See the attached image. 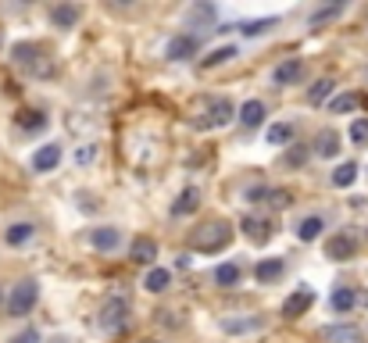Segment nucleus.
<instances>
[{
	"instance_id": "obj_8",
	"label": "nucleus",
	"mask_w": 368,
	"mask_h": 343,
	"mask_svg": "<svg viewBox=\"0 0 368 343\" xmlns=\"http://www.w3.org/2000/svg\"><path fill=\"white\" fill-rule=\"evenodd\" d=\"M325 254L332 261H351L358 254V236L354 233H336L329 243H325Z\"/></svg>"
},
{
	"instance_id": "obj_23",
	"label": "nucleus",
	"mask_w": 368,
	"mask_h": 343,
	"mask_svg": "<svg viewBox=\"0 0 368 343\" xmlns=\"http://www.w3.org/2000/svg\"><path fill=\"white\" fill-rule=\"evenodd\" d=\"M336 150H340V133H336V129H322L315 136V154H318V158H332Z\"/></svg>"
},
{
	"instance_id": "obj_40",
	"label": "nucleus",
	"mask_w": 368,
	"mask_h": 343,
	"mask_svg": "<svg viewBox=\"0 0 368 343\" xmlns=\"http://www.w3.org/2000/svg\"><path fill=\"white\" fill-rule=\"evenodd\" d=\"M89 158H94V147H86V150H79V154H75V165H79V161H82V165H86V161H89Z\"/></svg>"
},
{
	"instance_id": "obj_35",
	"label": "nucleus",
	"mask_w": 368,
	"mask_h": 343,
	"mask_svg": "<svg viewBox=\"0 0 368 343\" xmlns=\"http://www.w3.org/2000/svg\"><path fill=\"white\" fill-rule=\"evenodd\" d=\"M351 140L358 147H368V118H354L351 122Z\"/></svg>"
},
{
	"instance_id": "obj_31",
	"label": "nucleus",
	"mask_w": 368,
	"mask_h": 343,
	"mask_svg": "<svg viewBox=\"0 0 368 343\" xmlns=\"http://www.w3.org/2000/svg\"><path fill=\"white\" fill-rule=\"evenodd\" d=\"M33 233H36V229L29 226V222H15V226L4 233V240H8L11 247H22V243H29V240H33Z\"/></svg>"
},
{
	"instance_id": "obj_14",
	"label": "nucleus",
	"mask_w": 368,
	"mask_h": 343,
	"mask_svg": "<svg viewBox=\"0 0 368 343\" xmlns=\"http://www.w3.org/2000/svg\"><path fill=\"white\" fill-rule=\"evenodd\" d=\"M322 340H325V343H365L361 329H358V326H344V322L325 326V329H322Z\"/></svg>"
},
{
	"instance_id": "obj_33",
	"label": "nucleus",
	"mask_w": 368,
	"mask_h": 343,
	"mask_svg": "<svg viewBox=\"0 0 368 343\" xmlns=\"http://www.w3.org/2000/svg\"><path fill=\"white\" fill-rule=\"evenodd\" d=\"M354 179H358V165L354 161H344L340 168L332 172V186H340V190L344 186H354Z\"/></svg>"
},
{
	"instance_id": "obj_13",
	"label": "nucleus",
	"mask_w": 368,
	"mask_h": 343,
	"mask_svg": "<svg viewBox=\"0 0 368 343\" xmlns=\"http://www.w3.org/2000/svg\"><path fill=\"white\" fill-rule=\"evenodd\" d=\"M219 326H222V333H226V336H243V333L261 329L265 322H261L258 315H229V319H222Z\"/></svg>"
},
{
	"instance_id": "obj_6",
	"label": "nucleus",
	"mask_w": 368,
	"mask_h": 343,
	"mask_svg": "<svg viewBox=\"0 0 368 343\" xmlns=\"http://www.w3.org/2000/svg\"><path fill=\"white\" fill-rule=\"evenodd\" d=\"M200 50V36H190V33H182V36H172L168 47H165V57L168 61H193Z\"/></svg>"
},
{
	"instance_id": "obj_36",
	"label": "nucleus",
	"mask_w": 368,
	"mask_h": 343,
	"mask_svg": "<svg viewBox=\"0 0 368 343\" xmlns=\"http://www.w3.org/2000/svg\"><path fill=\"white\" fill-rule=\"evenodd\" d=\"M154 322H158V326H168V329H179V326H182L179 311H165V307H161V311H154Z\"/></svg>"
},
{
	"instance_id": "obj_30",
	"label": "nucleus",
	"mask_w": 368,
	"mask_h": 343,
	"mask_svg": "<svg viewBox=\"0 0 368 343\" xmlns=\"http://www.w3.org/2000/svg\"><path fill=\"white\" fill-rule=\"evenodd\" d=\"M358 104H361L358 93H340V97L329 101V111L332 115H351V111H358Z\"/></svg>"
},
{
	"instance_id": "obj_27",
	"label": "nucleus",
	"mask_w": 368,
	"mask_h": 343,
	"mask_svg": "<svg viewBox=\"0 0 368 343\" xmlns=\"http://www.w3.org/2000/svg\"><path fill=\"white\" fill-rule=\"evenodd\" d=\"M272 25H279V18H275V15H268V18H254V22H243V25H240V33L251 40V36H265Z\"/></svg>"
},
{
	"instance_id": "obj_4",
	"label": "nucleus",
	"mask_w": 368,
	"mask_h": 343,
	"mask_svg": "<svg viewBox=\"0 0 368 343\" xmlns=\"http://www.w3.org/2000/svg\"><path fill=\"white\" fill-rule=\"evenodd\" d=\"M233 118H236V104L229 97H214V101H207V115L197 118L193 126L197 129H222V126H229Z\"/></svg>"
},
{
	"instance_id": "obj_10",
	"label": "nucleus",
	"mask_w": 368,
	"mask_h": 343,
	"mask_svg": "<svg viewBox=\"0 0 368 343\" xmlns=\"http://www.w3.org/2000/svg\"><path fill=\"white\" fill-rule=\"evenodd\" d=\"M247 200H254V204H272V207H290V204H293V194H290V190H272V186H258V190L247 194Z\"/></svg>"
},
{
	"instance_id": "obj_34",
	"label": "nucleus",
	"mask_w": 368,
	"mask_h": 343,
	"mask_svg": "<svg viewBox=\"0 0 368 343\" xmlns=\"http://www.w3.org/2000/svg\"><path fill=\"white\" fill-rule=\"evenodd\" d=\"M332 89H336V82H332L329 75H325V79H318V82H315V86L308 89V104H322V101L329 97Z\"/></svg>"
},
{
	"instance_id": "obj_41",
	"label": "nucleus",
	"mask_w": 368,
	"mask_h": 343,
	"mask_svg": "<svg viewBox=\"0 0 368 343\" xmlns=\"http://www.w3.org/2000/svg\"><path fill=\"white\" fill-rule=\"evenodd\" d=\"M358 304H361V307L368 311V293H361V297H358Z\"/></svg>"
},
{
	"instance_id": "obj_28",
	"label": "nucleus",
	"mask_w": 368,
	"mask_h": 343,
	"mask_svg": "<svg viewBox=\"0 0 368 343\" xmlns=\"http://www.w3.org/2000/svg\"><path fill=\"white\" fill-rule=\"evenodd\" d=\"M18 129H25V133H40L43 126H47V115L43 111H18Z\"/></svg>"
},
{
	"instance_id": "obj_37",
	"label": "nucleus",
	"mask_w": 368,
	"mask_h": 343,
	"mask_svg": "<svg viewBox=\"0 0 368 343\" xmlns=\"http://www.w3.org/2000/svg\"><path fill=\"white\" fill-rule=\"evenodd\" d=\"M304 161H308V147H290V150H286V165H290V168H297V165H304Z\"/></svg>"
},
{
	"instance_id": "obj_2",
	"label": "nucleus",
	"mask_w": 368,
	"mask_h": 343,
	"mask_svg": "<svg viewBox=\"0 0 368 343\" xmlns=\"http://www.w3.org/2000/svg\"><path fill=\"white\" fill-rule=\"evenodd\" d=\"M190 243H193V251H200V254H219L222 247H229V243H233V226H229V222H222V218L200 222V226L193 229Z\"/></svg>"
},
{
	"instance_id": "obj_25",
	"label": "nucleus",
	"mask_w": 368,
	"mask_h": 343,
	"mask_svg": "<svg viewBox=\"0 0 368 343\" xmlns=\"http://www.w3.org/2000/svg\"><path fill=\"white\" fill-rule=\"evenodd\" d=\"M143 286H147L150 293H165V290L172 286V272H168V268H150L147 279H143Z\"/></svg>"
},
{
	"instance_id": "obj_42",
	"label": "nucleus",
	"mask_w": 368,
	"mask_h": 343,
	"mask_svg": "<svg viewBox=\"0 0 368 343\" xmlns=\"http://www.w3.org/2000/svg\"><path fill=\"white\" fill-rule=\"evenodd\" d=\"M143 343H154V340H143Z\"/></svg>"
},
{
	"instance_id": "obj_21",
	"label": "nucleus",
	"mask_w": 368,
	"mask_h": 343,
	"mask_svg": "<svg viewBox=\"0 0 368 343\" xmlns=\"http://www.w3.org/2000/svg\"><path fill=\"white\" fill-rule=\"evenodd\" d=\"M283 258H265V261H258L254 265V279H258V283H275V279H279L283 275Z\"/></svg>"
},
{
	"instance_id": "obj_7",
	"label": "nucleus",
	"mask_w": 368,
	"mask_h": 343,
	"mask_svg": "<svg viewBox=\"0 0 368 343\" xmlns=\"http://www.w3.org/2000/svg\"><path fill=\"white\" fill-rule=\"evenodd\" d=\"M315 304V290H308V286H300V290H293L286 300H283V319H300V315H308V307Z\"/></svg>"
},
{
	"instance_id": "obj_17",
	"label": "nucleus",
	"mask_w": 368,
	"mask_h": 343,
	"mask_svg": "<svg viewBox=\"0 0 368 343\" xmlns=\"http://www.w3.org/2000/svg\"><path fill=\"white\" fill-rule=\"evenodd\" d=\"M129 254H133L136 265H154V258H158V243L150 240V236H136L133 247H129Z\"/></svg>"
},
{
	"instance_id": "obj_26",
	"label": "nucleus",
	"mask_w": 368,
	"mask_h": 343,
	"mask_svg": "<svg viewBox=\"0 0 368 343\" xmlns=\"http://www.w3.org/2000/svg\"><path fill=\"white\" fill-rule=\"evenodd\" d=\"M240 265H233V261H226V265H219V268H214V283H219L222 290H229V286H236L240 283Z\"/></svg>"
},
{
	"instance_id": "obj_12",
	"label": "nucleus",
	"mask_w": 368,
	"mask_h": 343,
	"mask_svg": "<svg viewBox=\"0 0 368 343\" xmlns=\"http://www.w3.org/2000/svg\"><path fill=\"white\" fill-rule=\"evenodd\" d=\"M79 18H82V11H79V4H72V0H61V4L50 8V22L57 29H75Z\"/></svg>"
},
{
	"instance_id": "obj_39",
	"label": "nucleus",
	"mask_w": 368,
	"mask_h": 343,
	"mask_svg": "<svg viewBox=\"0 0 368 343\" xmlns=\"http://www.w3.org/2000/svg\"><path fill=\"white\" fill-rule=\"evenodd\" d=\"M11 343H40V333H36V329H25V333H22V336H15Z\"/></svg>"
},
{
	"instance_id": "obj_20",
	"label": "nucleus",
	"mask_w": 368,
	"mask_h": 343,
	"mask_svg": "<svg viewBox=\"0 0 368 343\" xmlns=\"http://www.w3.org/2000/svg\"><path fill=\"white\" fill-rule=\"evenodd\" d=\"M197 207H200V190H193V186H190V190H182V194L175 197L172 214H175V218H186V214H193Z\"/></svg>"
},
{
	"instance_id": "obj_5",
	"label": "nucleus",
	"mask_w": 368,
	"mask_h": 343,
	"mask_svg": "<svg viewBox=\"0 0 368 343\" xmlns=\"http://www.w3.org/2000/svg\"><path fill=\"white\" fill-rule=\"evenodd\" d=\"M126 322H129V300L126 297H108L104 307H101V329L118 333V329H126Z\"/></svg>"
},
{
	"instance_id": "obj_22",
	"label": "nucleus",
	"mask_w": 368,
	"mask_h": 343,
	"mask_svg": "<svg viewBox=\"0 0 368 343\" xmlns=\"http://www.w3.org/2000/svg\"><path fill=\"white\" fill-rule=\"evenodd\" d=\"M358 304V293L351 290V286H336L332 290V297H329V307L336 311V315H347V311Z\"/></svg>"
},
{
	"instance_id": "obj_9",
	"label": "nucleus",
	"mask_w": 368,
	"mask_h": 343,
	"mask_svg": "<svg viewBox=\"0 0 368 343\" xmlns=\"http://www.w3.org/2000/svg\"><path fill=\"white\" fill-rule=\"evenodd\" d=\"M240 229H243V236H247L254 247H265L272 240V222H268V218H258V214H247Z\"/></svg>"
},
{
	"instance_id": "obj_3",
	"label": "nucleus",
	"mask_w": 368,
	"mask_h": 343,
	"mask_svg": "<svg viewBox=\"0 0 368 343\" xmlns=\"http://www.w3.org/2000/svg\"><path fill=\"white\" fill-rule=\"evenodd\" d=\"M36 300H40V286L33 283V279H22V283L11 290V297H8V315L11 319L29 315V311L36 307Z\"/></svg>"
},
{
	"instance_id": "obj_11",
	"label": "nucleus",
	"mask_w": 368,
	"mask_h": 343,
	"mask_svg": "<svg viewBox=\"0 0 368 343\" xmlns=\"http://www.w3.org/2000/svg\"><path fill=\"white\" fill-rule=\"evenodd\" d=\"M272 79H275V86H293V82H300V79H304V61H300V57H286L283 65H275Z\"/></svg>"
},
{
	"instance_id": "obj_29",
	"label": "nucleus",
	"mask_w": 368,
	"mask_h": 343,
	"mask_svg": "<svg viewBox=\"0 0 368 343\" xmlns=\"http://www.w3.org/2000/svg\"><path fill=\"white\" fill-rule=\"evenodd\" d=\"M322 229H325V222L318 214H311V218H304V222L297 226V236L304 240V243H311V240H318L322 236Z\"/></svg>"
},
{
	"instance_id": "obj_19",
	"label": "nucleus",
	"mask_w": 368,
	"mask_h": 343,
	"mask_svg": "<svg viewBox=\"0 0 368 343\" xmlns=\"http://www.w3.org/2000/svg\"><path fill=\"white\" fill-rule=\"evenodd\" d=\"M236 118L243 122V129H258V126H265V104L261 101H247L236 111Z\"/></svg>"
},
{
	"instance_id": "obj_16",
	"label": "nucleus",
	"mask_w": 368,
	"mask_h": 343,
	"mask_svg": "<svg viewBox=\"0 0 368 343\" xmlns=\"http://www.w3.org/2000/svg\"><path fill=\"white\" fill-rule=\"evenodd\" d=\"M89 243H94V251H101V254H111L115 247L122 243V236H118V229H111V226H101V229H89Z\"/></svg>"
},
{
	"instance_id": "obj_1",
	"label": "nucleus",
	"mask_w": 368,
	"mask_h": 343,
	"mask_svg": "<svg viewBox=\"0 0 368 343\" xmlns=\"http://www.w3.org/2000/svg\"><path fill=\"white\" fill-rule=\"evenodd\" d=\"M11 57H15V65H18L25 75H33V79H50V75H57V61H54L40 43H15V47H11Z\"/></svg>"
},
{
	"instance_id": "obj_18",
	"label": "nucleus",
	"mask_w": 368,
	"mask_h": 343,
	"mask_svg": "<svg viewBox=\"0 0 368 343\" xmlns=\"http://www.w3.org/2000/svg\"><path fill=\"white\" fill-rule=\"evenodd\" d=\"M347 11V4H344V0H329V4H322V8H315L311 15H308V25H325V22H332V18H340Z\"/></svg>"
},
{
	"instance_id": "obj_38",
	"label": "nucleus",
	"mask_w": 368,
	"mask_h": 343,
	"mask_svg": "<svg viewBox=\"0 0 368 343\" xmlns=\"http://www.w3.org/2000/svg\"><path fill=\"white\" fill-rule=\"evenodd\" d=\"M186 18H190V22H211V18H214V8H211V4H197V8H190Z\"/></svg>"
},
{
	"instance_id": "obj_15",
	"label": "nucleus",
	"mask_w": 368,
	"mask_h": 343,
	"mask_svg": "<svg viewBox=\"0 0 368 343\" xmlns=\"http://www.w3.org/2000/svg\"><path fill=\"white\" fill-rule=\"evenodd\" d=\"M61 165V143H43L33 154V172H54Z\"/></svg>"
},
{
	"instance_id": "obj_24",
	"label": "nucleus",
	"mask_w": 368,
	"mask_h": 343,
	"mask_svg": "<svg viewBox=\"0 0 368 343\" xmlns=\"http://www.w3.org/2000/svg\"><path fill=\"white\" fill-rule=\"evenodd\" d=\"M265 140L272 147H293V126H290V122H275V126H268Z\"/></svg>"
},
{
	"instance_id": "obj_32",
	"label": "nucleus",
	"mask_w": 368,
	"mask_h": 343,
	"mask_svg": "<svg viewBox=\"0 0 368 343\" xmlns=\"http://www.w3.org/2000/svg\"><path fill=\"white\" fill-rule=\"evenodd\" d=\"M233 57H236V47H219V50H211L200 61V68H219V65H226V61H233Z\"/></svg>"
}]
</instances>
